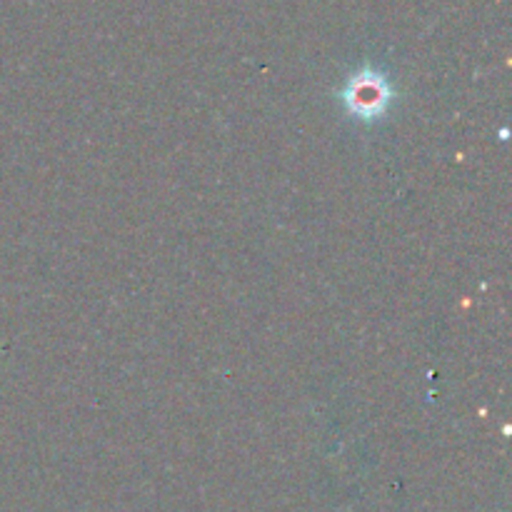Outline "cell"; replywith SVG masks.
<instances>
[{"label": "cell", "instance_id": "1", "mask_svg": "<svg viewBox=\"0 0 512 512\" xmlns=\"http://www.w3.org/2000/svg\"><path fill=\"white\" fill-rule=\"evenodd\" d=\"M388 98L390 90L385 80L380 75L370 73V70L355 75L350 80L348 90H345V103L350 105V110L360 115H378L388 105Z\"/></svg>", "mask_w": 512, "mask_h": 512}]
</instances>
